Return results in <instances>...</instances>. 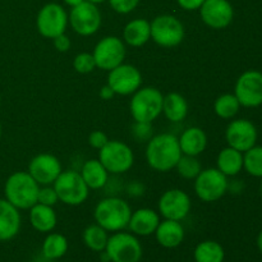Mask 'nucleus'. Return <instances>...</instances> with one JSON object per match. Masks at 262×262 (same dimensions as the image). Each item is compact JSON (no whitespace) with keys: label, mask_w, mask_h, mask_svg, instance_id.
Here are the masks:
<instances>
[{"label":"nucleus","mask_w":262,"mask_h":262,"mask_svg":"<svg viewBox=\"0 0 262 262\" xmlns=\"http://www.w3.org/2000/svg\"><path fill=\"white\" fill-rule=\"evenodd\" d=\"M182 155L178 137L171 133L152 136L146 145L145 158L148 166L160 173H168L176 168Z\"/></svg>","instance_id":"obj_1"},{"label":"nucleus","mask_w":262,"mask_h":262,"mask_svg":"<svg viewBox=\"0 0 262 262\" xmlns=\"http://www.w3.org/2000/svg\"><path fill=\"white\" fill-rule=\"evenodd\" d=\"M132 209L125 200L120 197H106L97 202L94 210V219L96 224L106 232L117 233L128 228Z\"/></svg>","instance_id":"obj_2"},{"label":"nucleus","mask_w":262,"mask_h":262,"mask_svg":"<svg viewBox=\"0 0 262 262\" xmlns=\"http://www.w3.org/2000/svg\"><path fill=\"white\" fill-rule=\"evenodd\" d=\"M40 186L28 171H14L4 184V199L18 210H30L37 204Z\"/></svg>","instance_id":"obj_3"},{"label":"nucleus","mask_w":262,"mask_h":262,"mask_svg":"<svg viewBox=\"0 0 262 262\" xmlns=\"http://www.w3.org/2000/svg\"><path fill=\"white\" fill-rule=\"evenodd\" d=\"M164 95L156 87H140L129 102V112L135 122L152 123L163 114Z\"/></svg>","instance_id":"obj_4"},{"label":"nucleus","mask_w":262,"mask_h":262,"mask_svg":"<svg viewBox=\"0 0 262 262\" xmlns=\"http://www.w3.org/2000/svg\"><path fill=\"white\" fill-rule=\"evenodd\" d=\"M59 201L68 206H79L89 199L90 188L77 170H63L53 184Z\"/></svg>","instance_id":"obj_5"},{"label":"nucleus","mask_w":262,"mask_h":262,"mask_svg":"<svg viewBox=\"0 0 262 262\" xmlns=\"http://www.w3.org/2000/svg\"><path fill=\"white\" fill-rule=\"evenodd\" d=\"M151 25V40L161 48H176L186 36L184 26L176 15L160 14L154 18Z\"/></svg>","instance_id":"obj_6"},{"label":"nucleus","mask_w":262,"mask_h":262,"mask_svg":"<svg viewBox=\"0 0 262 262\" xmlns=\"http://www.w3.org/2000/svg\"><path fill=\"white\" fill-rule=\"evenodd\" d=\"M193 188L196 196L202 202L211 204L225 196L229 188V182L228 177L224 176L219 169H202L201 173L194 179Z\"/></svg>","instance_id":"obj_7"},{"label":"nucleus","mask_w":262,"mask_h":262,"mask_svg":"<svg viewBox=\"0 0 262 262\" xmlns=\"http://www.w3.org/2000/svg\"><path fill=\"white\" fill-rule=\"evenodd\" d=\"M104 252L112 262H140L142 246L135 234L120 230L110 235Z\"/></svg>","instance_id":"obj_8"},{"label":"nucleus","mask_w":262,"mask_h":262,"mask_svg":"<svg viewBox=\"0 0 262 262\" xmlns=\"http://www.w3.org/2000/svg\"><path fill=\"white\" fill-rule=\"evenodd\" d=\"M99 159L109 174L127 173L135 164V154L125 142L109 140V142L99 150Z\"/></svg>","instance_id":"obj_9"},{"label":"nucleus","mask_w":262,"mask_h":262,"mask_svg":"<svg viewBox=\"0 0 262 262\" xmlns=\"http://www.w3.org/2000/svg\"><path fill=\"white\" fill-rule=\"evenodd\" d=\"M69 25L68 13L63 5L58 3H48L43 5L36 17V28L38 33L45 38H55L56 36L66 33Z\"/></svg>","instance_id":"obj_10"},{"label":"nucleus","mask_w":262,"mask_h":262,"mask_svg":"<svg viewBox=\"0 0 262 262\" xmlns=\"http://www.w3.org/2000/svg\"><path fill=\"white\" fill-rule=\"evenodd\" d=\"M69 26L79 36H92L100 30L102 23L101 12L96 4L84 0L71 9L68 14Z\"/></svg>","instance_id":"obj_11"},{"label":"nucleus","mask_w":262,"mask_h":262,"mask_svg":"<svg viewBox=\"0 0 262 262\" xmlns=\"http://www.w3.org/2000/svg\"><path fill=\"white\" fill-rule=\"evenodd\" d=\"M92 55L96 61V68L109 72L124 63L127 49L124 41L118 36H105L96 43Z\"/></svg>","instance_id":"obj_12"},{"label":"nucleus","mask_w":262,"mask_h":262,"mask_svg":"<svg viewBox=\"0 0 262 262\" xmlns=\"http://www.w3.org/2000/svg\"><path fill=\"white\" fill-rule=\"evenodd\" d=\"M191 209V197L181 188L166 189L159 199L158 212L164 219L182 222L188 216Z\"/></svg>","instance_id":"obj_13"},{"label":"nucleus","mask_w":262,"mask_h":262,"mask_svg":"<svg viewBox=\"0 0 262 262\" xmlns=\"http://www.w3.org/2000/svg\"><path fill=\"white\" fill-rule=\"evenodd\" d=\"M234 95L243 107H258L262 105V73L255 69L246 71L238 77Z\"/></svg>","instance_id":"obj_14"},{"label":"nucleus","mask_w":262,"mask_h":262,"mask_svg":"<svg viewBox=\"0 0 262 262\" xmlns=\"http://www.w3.org/2000/svg\"><path fill=\"white\" fill-rule=\"evenodd\" d=\"M107 84L112 87L115 95L130 96L142 86V74L137 67L122 63L109 71Z\"/></svg>","instance_id":"obj_15"},{"label":"nucleus","mask_w":262,"mask_h":262,"mask_svg":"<svg viewBox=\"0 0 262 262\" xmlns=\"http://www.w3.org/2000/svg\"><path fill=\"white\" fill-rule=\"evenodd\" d=\"M258 132L256 125L248 119H234L228 124L225 129V140L228 146L246 152L256 145Z\"/></svg>","instance_id":"obj_16"},{"label":"nucleus","mask_w":262,"mask_h":262,"mask_svg":"<svg viewBox=\"0 0 262 262\" xmlns=\"http://www.w3.org/2000/svg\"><path fill=\"white\" fill-rule=\"evenodd\" d=\"M27 171L38 186H53L63 171V166L55 155L38 154L31 159Z\"/></svg>","instance_id":"obj_17"},{"label":"nucleus","mask_w":262,"mask_h":262,"mask_svg":"<svg viewBox=\"0 0 262 262\" xmlns=\"http://www.w3.org/2000/svg\"><path fill=\"white\" fill-rule=\"evenodd\" d=\"M199 10L202 22L212 30H224L234 18V9L228 0H205Z\"/></svg>","instance_id":"obj_18"},{"label":"nucleus","mask_w":262,"mask_h":262,"mask_svg":"<svg viewBox=\"0 0 262 262\" xmlns=\"http://www.w3.org/2000/svg\"><path fill=\"white\" fill-rule=\"evenodd\" d=\"M160 222V214L158 211L148 207H142V209L132 211L128 228L132 234L147 237L155 233Z\"/></svg>","instance_id":"obj_19"},{"label":"nucleus","mask_w":262,"mask_h":262,"mask_svg":"<svg viewBox=\"0 0 262 262\" xmlns=\"http://www.w3.org/2000/svg\"><path fill=\"white\" fill-rule=\"evenodd\" d=\"M20 214L5 199H0V242L13 239L20 230Z\"/></svg>","instance_id":"obj_20"},{"label":"nucleus","mask_w":262,"mask_h":262,"mask_svg":"<svg viewBox=\"0 0 262 262\" xmlns=\"http://www.w3.org/2000/svg\"><path fill=\"white\" fill-rule=\"evenodd\" d=\"M159 245L164 248H177L184 241V228L181 222L164 219L155 230Z\"/></svg>","instance_id":"obj_21"},{"label":"nucleus","mask_w":262,"mask_h":262,"mask_svg":"<svg viewBox=\"0 0 262 262\" xmlns=\"http://www.w3.org/2000/svg\"><path fill=\"white\" fill-rule=\"evenodd\" d=\"M178 141L183 155L199 156L207 147V135L200 127H189L184 129L178 137Z\"/></svg>","instance_id":"obj_22"},{"label":"nucleus","mask_w":262,"mask_h":262,"mask_svg":"<svg viewBox=\"0 0 262 262\" xmlns=\"http://www.w3.org/2000/svg\"><path fill=\"white\" fill-rule=\"evenodd\" d=\"M151 40V25L145 18L129 20L123 30V41L132 48H141Z\"/></svg>","instance_id":"obj_23"},{"label":"nucleus","mask_w":262,"mask_h":262,"mask_svg":"<svg viewBox=\"0 0 262 262\" xmlns=\"http://www.w3.org/2000/svg\"><path fill=\"white\" fill-rule=\"evenodd\" d=\"M82 179L90 189H101L109 182V171L106 170L99 159H90L82 165L79 170Z\"/></svg>","instance_id":"obj_24"},{"label":"nucleus","mask_w":262,"mask_h":262,"mask_svg":"<svg viewBox=\"0 0 262 262\" xmlns=\"http://www.w3.org/2000/svg\"><path fill=\"white\" fill-rule=\"evenodd\" d=\"M30 223L40 233H50L55 229L58 216L54 207L36 204L30 209Z\"/></svg>","instance_id":"obj_25"},{"label":"nucleus","mask_w":262,"mask_h":262,"mask_svg":"<svg viewBox=\"0 0 262 262\" xmlns=\"http://www.w3.org/2000/svg\"><path fill=\"white\" fill-rule=\"evenodd\" d=\"M216 169H219L228 178L238 176L243 169V152L230 146L222 148L217 154Z\"/></svg>","instance_id":"obj_26"},{"label":"nucleus","mask_w":262,"mask_h":262,"mask_svg":"<svg viewBox=\"0 0 262 262\" xmlns=\"http://www.w3.org/2000/svg\"><path fill=\"white\" fill-rule=\"evenodd\" d=\"M163 114L169 122L179 123L188 115V102L183 95L178 92H170L164 96Z\"/></svg>","instance_id":"obj_27"},{"label":"nucleus","mask_w":262,"mask_h":262,"mask_svg":"<svg viewBox=\"0 0 262 262\" xmlns=\"http://www.w3.org/2000/svg\"><path fill=\"white\" fill-rule=\"evenodd\" d=\"M193 256L196 262H224L225 251L215 241H204L196 246Z\"/></svg>","instance_id":"obj_28"},{"label":"nucleus","mask_w":262,"mask_h":262,"mask_svg":"<svg viewBox=\"0 0 262 262\" xmlns=\"http://www.w3.org/2000/svg\"><path fill=\"white\" fill-rule=\"evenodd\" d=\"M68 251V239L60 233H49L42 243V255L49 260L61 258Z\"/></svg>","instance_id":"obj_29"},{"label":"nucleus","mask_w":262,"mask_h":262,"mask_svg":"<svg viewBox=\"0 0 262 262\" xmlns=\"http://www.w3.org/2000/svg\"><path fill=\"white\" fill-rule=\"evenodd\" d=\"M109 232L100 227L99 224H91L83 230V242L87 248L94 252H104L106 248Z\"/></svg>","instance_id":"obj_30"},{"label":"nucleus","mask_w":262,"mask_h":262,"mask_svg":"<svg viewBox=\"0 0 262 262\" xmlns=\"http://www.w3.org/2000/svg\"><path fill=\"white\" fill-rule=\"evenodd\" d=\"M241 104L234 94H223L215 100L214 112L222 119H233L239 113Z\"/></svg>","instance_id":"obj_31"},{"label":"nucleus","mask_w":262,"mask_h":262,"mask_svg":"<svg viewBox=\"0 0 262 262\" xmlns=\"http://www.w3.org/2000/svg\"><path fill=\"white\" fill-rule=\"evenodd\" d=\"M174 169L181 178L187 179V181H194L197 176L201 173L202 165L197 156L182 155Z\"/></svg>","instance_id":"obj_32"},{"label":"nucleus","mask_w":262,"mask_h":262,"mask_svg":"<svg viewBox=\"0 0 262 262\" xmlns=\"http://www.w3.org/2000/svg\"><path fill=\"white\" fill-rule=\"evenodd\" d=\"M243 169L255 178H262V146L255 145L243 152Z\"/></svg>","instance_id":"obj_33"},{"label":"nucleus","mask_w":262,"mask_h":262,"mask_svg":"<svg viewBox=\"0 0 262 262\" xmlns=\"http://www.w3.org/2000/svg\"><path fill=\"white\" fill-rule=\"evenodd\" d=\"M73 68L79 74H89L96 69V61H95L92 53H79L73 59Z\"/></svg>","instance_id":"obj_34"},{"label":"nucleus","mask_w":262,"mask_h":262,"mask_svg":"<svg viewBox=\"0 0 262 262\" xmlns=\"http://www.w3.org/2000/svg\"><path fill=\"white\" fill-rule=\"evenodd\" d=\"M132 137L135 138L137 142H146L152 138L154 129L152 123H145V122H135L132 125Z\"/></svg>","instance_id":"obj_35"},{"label":"nucleus","mask_w":262,"mask_h":262,"mask_svg":"<svg viewBox=\"0 0 262 262\" xmlns=\"http://www.w3.org/2000/svg\"><path fill=\"white\" fill-rule=\"evenodd\" d=\"M59 202L58 194L53 186H40L37 196V204L54 207Z\"/></svg>","instance_id":"obj_36"},{"label":"nucleus","mask_w":262,"mask_h":262,"mask_svg":"<svg viewBox=\"0 0 262 262\" xmlns=\"http://www.w3.org/2000/svg\"><path fill=\"white\" fill-rule=\"evenodd\" d=\"M114 12L119 14H129L140 4L141 0H107Z\"/></svg>","instance_id":"obj_37"},{"label":"nucleus","mask_w":262,"mask_h":262,"mask_svg":"<svg viewBox=\"0 0 262 262\" xmlns=\"http://www.w3.org/2000/svg\"><path fill=\"white\" fill-rule=\"evenodd\" d=\"M109 142V137L105 132L102 130H94V132L90 133L89 136V145L91 146L95 150H101L106 143Z\"/></svg>","instance_id":"obj_38"},{"label":"nucleus","mask_w":262,"mask_h":262,"mask_svg":"<svg viewBox=\"0 0 262 262\" xmlns=\"http://www.w3.org/2000/svg\"><path fill=\"white\" fill-rule=\"evenodd\" d=\"M53 43H54V48L59 51V53H67V51L71 49V38L63 33V35H59L56 36L55 38H53Z\"/></svg>","instance_id":"obj_39"},{"label":"nucleus","mask_w":262,"mask_h":262,"mask_svg":"<svg viewBox=\"0 0 262 262\" xmlns=\"http://www.w3.org/2000/svg\"><path fill=\"white\" fill-rule=\"evenodd\" d=\"M205 0H177V4L187 12H192V10H199L202 7Z\"/></svg>","instance_id":"obj_40"},{"label":"nucleus","mask_w":262,"mask_h":262,"mask_svg":"<svg viewBox=\"0 0 262 262\" xmlns=\"http://www.w3.org/2000/svg\"><path fill=\"white\" fill-rule=\"evenodd\" d=\"M100 97H101L102 100H112L113 97L115 96V92L113 91L112 87L109 86V84H105V86H102L101 89H100V92H99Z\"/></svg>","instance_id":"obj_41"},{"label":"nucleus","mask_w":262,"mask_h":262,"mask_svg":"<svg viewBox=\"0 0 262 262\" xmlns=\"http://www.w3.org/2000/svg\"><path fill=\"white\" fill-rule=\"evenodd\" d=\"M63 2H64V4H66V5H68V7L73 8V7H76V5H78V4H81V3H83L84 0H63Z\"/></svg>","instance_id":"obj_42"},{"label":"nucleus","mask_w":262,"mask_h":262,"mask_svg":"<svg viewBox=\"0 0 262 262\" xmlns=\"http://www.w3.org/2000/svg\"><path fill=\"white\" fill-rule=\"evenodd\" d=\"M257 247H258V250H260V252L262 253V230L258 233V235H257Z\"/></svg>","instance_id":"obj_43"},{"label":"nucleus","mask_w":262,"mask_h":262,"mask_svg":"<svg viewBox=\"0 0 262 262\" xmlns=\"http://www.w3.org/2000/svg\"><path fill=\"white\" fill-rule=\"evenodd\" d=\"M86 2H90V3H92V4H96V5H99V4H101V3H105V2H107V0H86Z\"/></svg>","instance_id":"obj_44"},{"label":"nucleus","mask_w":262,"mask_h":262,"mask_svg":"<svg viewBox=\"0 0 262 262\" xmlns=\"http://www.w3.org/2000/svg\"><path fill=\"white\" fill-rule=\"evenodd\" d=\"M3 136V127H2V123H0V138H2Z\"/></svg>","instance_id":"obj_45"},{"label":"nucleus","mask_w":262,"mask_h":262,"mask_svg":"<svg viewBox=\"0 0 262 262\" xmlns=\"http://www.w3.org/2000/svg\"><path fill=\"white\" fill-rule=\"evenodd\" d=\"M262 179V178H261ZM260 191H261V196H262V181H261V186H260Z\"/></svg>","instance_id":"obj_46"},{"label":"nucleus","mask_w":262,"mask_h":262,"mask_svg":"<svg viewBox=\"0 0 262 262\" xmlns=\"http://www.w3.org/2000/svg\"><path fill=\"white\" fill-rule=\"evenodd\" d=\"M0 105H2V96H0Z\"/></svg>","instance_id":"obj_47"}]
</instances>
